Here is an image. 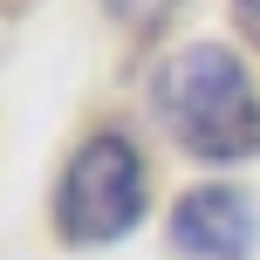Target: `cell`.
<instances>
[{"instance_id":"1","label":"cell","mask_w":260,"mask_h":260,"mask_svg":"<svg viewBox=\"0 0 260 260\" xmlns=\"http://www.w3.org/2000/svg\"><path fill=\"white\" fill-rule=\"evenodd\" d=\"M157 117L206 165H240L260 151V89L233 48L192 41L157 69Z\"/></svg>"},{"instance_id":"2","label":"cell","mask_w":260,"mask_h":260,"mask_svg":"<svg viewBox=\"0 0 260 260\" xmlns=\"http://www.w3.org/2000/svg\"><path fill=\"white\" fill-rule=\"evenodd\" d=\"M144 199H151L144 151L123 130H96L76 144L62 185H55V233L69 247H110L144 219Z\"/></svg>"},{"instance_id":"3","label":"cell","mask_w":260,"mask_h":260,"mask_svg":"<svg viewBox=\"0 0 260 260\" xmlns=\"http://www.w3.org/2000/svg\"><path fill=\"white\" fill-rule=\"evenodd\" d=\"M171 240L206 260H247L260 240V212L240 185H192L171 206Z\"/></svg>"},{"instance_id":"4","label":"cell","mask_w":260,"mask_h":260,"mask_svg":"<svg viewBox=\"0 0 260 260\" xmlns=\"http://www.w3.org/2000/svg\"><path fill=\"white\" fill-rule=\"evenodd\" d=\"M178 7V0H103V14L110 21H123V27H137V35H151L165 14Z\"/></svg>"},{"instance_id":"5","label":"cell","mask_w":260,"mask_h":260,"mask_svg":"<svg viewBox=\"0 0 260 260\" xmlns=\"http://www.w3.org/2000/svg\"><path fill=\"white\" fill-rule=\"evenodd\" d=\"M233 27H240V35L260 48V0H233Z\"/></svg>"}]
</instances>
